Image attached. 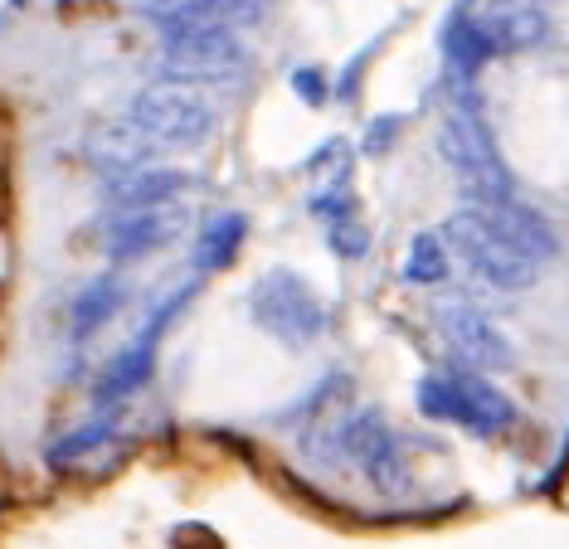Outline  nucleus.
Wrapping results in <instances>:
<instances>
[{"mask_svg":"<svg viewBox=\"0 0 569 549\" xmlns=\"http://www.w3.org/2000/svg\"><path fill=\"white\" fill-rule=\"evenodd\" d=\"M448 243L462 253L477 278L501 292H526L540 282V268L555 258V229L521 200H491L452 214Z\"/></svg>","mask_w":569,"mask_h":549,"instance_id":"obj_1","label":"nucleus"},{"mask_svg":"<svg viewBox=\"0 0 569 549\" xmlns=\"http://www.w3.org/2000/svg\"><path fill=\"white\" fill-rule=\"evenodd\" d=\"M249 317L258 331H268L273 341L292 346V350H307L312 341H321L331 326L327 302H321L292 268H273L249 287Z\"/></svg>","mask_w":569,"mask_h":549,"instance_id":"obj_2","label":"nucleus"},{"mask_svg":"<svg viewBox=\"0 0 569 549\" xmlns=\"http://www.w3.org/2000/svg\"><path fill=\"white\" fill-rule=\"evenodd\" d=\"M438 151H443L448 171L458 176L462 194L472 204H491V200H507L511 194V176L497 156V141H491L487 122L468 108H452L443 117V132H438Z\"/></svg>","mask_w":569,"mask_h":549,"instance_id":"obj_3","label":"nucleus"},{"mask_svg":"<svg viewBox=\"0 0 569 549\" xmlns=\"http://www.w3.org/2000/svg\"><path fill=\"white\" fill-rule=\"evenodd\" d=\"M419 413L433 423H452L472 438H491L516 423V409L482 375H429L419 385Z\"/></svg>","mask_w":569,"mask_h":549,"instance_id":"obj_4","label":"nucleus"},{"mask_svg":"<svg viewBox=\"0 0 569 549\" xmlns=\"http://www.w3.org/2000/svg\"><path fill=\"white\" fill-rule=\"evenodd\" d=\"M127 122H132L137 132L151 141V147H196V141L210 137L214 108L190 83L157 78L151 88H141V93H137L132 117H127Z\"/></svg>","mask_w":569,"mask_h":549,"instance_id":"obj_5","label":"nucleus"},{"mask_svg":"<svg viewBox=\"0 0 569 549\" xmlns=\"http://www.w3.org/2000/svg\"><path fill=\"white\" fill-rule=\"evenodd\" d=\"M243 44L224 20H204V24H186V30H166V49H161V69L176 83H229L243 69Z\"/></svg>","mask_w":569,"mask_h":549,"instance_id":"obj_6","label":"nucleus"},{"mask_svg":"<svg viewBox=\"0 0 569 549\" xmlns=\"http://www.w3.org/2000/svg\"><path fill=\"white\" fill-rule=\"evenodd\" d=\"M321 457H327V462H356L385 496H395L399 487H405V457H399V438H395V428L385 423L375 409L346 413L341 423H331L327 428V452H321Z\"/></svg>","mask_w":569,"mask_h":549,"instance_id":"obj_7","label":"nucleus"},{"mask_svg":"<svg viewBox=\"0 0 569 549\" xmlns=\"http://www.w3.org/2000/svg\"><path fill=\"white\" fill-rule=\"evenodd\" d=\"M196 297V282H186V287H176L166 302L151 311L147 317V326L137 331V341L122 350L118 360L108 365V375L98 379V395H93V403L98 409H112V403H122V399H132L141 385L151 379V370H157V346H161V336L171 331V321H176V311Z\"/></svg>","mask_w":569,"mask_h":549,"instance_id":"obj_8","label":"nucleus"},{"mask_svg":"<svg viewBox=\"0 0 569 549\" xmlns=\"http://www.w3.org/2000/svg\"><path fill=\"white\" fill-rule=\"evenodd\" d=\"M438 331H443V341L458 350V360L468 365L472 375H491V370H507V365H511L507 331H501L487 311L452 302V307L438 311Z\"/></svg>","mask_w":569,"mask_h":549,"instance_id":"obj_9","label":"nucleus"},{"mask_svg":"<svg viewBox=\"0 0 569 549\" xmlns=\"http://www.w3.org/2000/svg\"><path fill=\"white\" fill-rule=\"evenodd\" d=\"M180 229H186V209H180L176 200L171 204H147V209H122V214L108 224L102 248H108L112 263H137V258L166 248Z\"/></svg>","mask_w":569,"mask_h":549,"instance_id":"obj_10","label":"nucleus"},{"mask_svg":"<svg viewBox=\"0 0 569 549\" xmlns=\"http://www.w3.org/2000/svg\"><path fill=\"white\" fill-rule=\"evenodd\" d=\"M127 307V282L118 278V272H102V278H93L83 287L79 297H73V317H69V331L73 341H93V336L108 326L118 311Z\"/></svg>","mask_w":569,"mask_h":549,"instance_id":"obj_11","label":"nucleus"},{"mask_svg":"<svg viewBox=\"0 0 569 549\" xmlns=\"http://www.w3.org/2000/svg\"><path fill=\"white\" fill-rule=\"evenodd\" d=\"M491 54H497V44H491L487 24H482V20H472L468 10H458V16L443 24V59H448V69H452V73L472 78Z\"/></svg>","mask_w":569,"mask_h":549,"instance_id":"obj_12","label":"nucleus"},{"mask_svg":"<svg viewBox=\"0 0 569 549\" xmlns=\"http://www.w3.org/2000/svg\"><path fill=\"white\" fill-rule=\"evenodd\" d=\"M147 147H151V141L141 137L132 122H112V127H102V132L88 141L93 161H98L112 180H122L127 171H141V156H147Z\"/></svg>","mask_w":569,"mask_h":549,"instance_id":"obj_13","label":"nucleus"},{"mask_svg":"<svg viewBox=\"0 0 569 549\" xmlns=\"http://www.w3.org/2000/svg\"><path fill=\"white\" fill-rule=\"evenodd\" d=\"M243 239H249V219L243 214H219L214 224H204L200 243H196V272H224L239 258Z\"/></svg>","mask_w":569,"mask_h":549,"instance_id":"obj_14","label":"nucleus"},{"mask_svg":"<svg viewBox=\"0 0 569 549\" xmlns=\"http://www.w3.org/2000/svg\"><path fill=\"white\" fill-rule=\"evenodd\" d=\"M186 186H190V176H180V171H127L118 186H112V200H118L122 209L171 204Z\"/></svg>","mask_w":569,"mask_h":549,"instance_id":"obj_15","label":"nucleus"},{"mask_svg":"<svg viewBox=\"0 0 569 549\" xmlns=\"http://www.w3.org/2000/svg\"><path fill=\"white\" fill-rule=\"evenodd\" d=\"M112 438H118V418L102 409V418H93V423H79L73 433H63L54 448H44V457H49L54 467H73V462H83V457L102 452Z\"/></svg>","mask_w":569,"mask_h":549,"instance_id":"obj_16","label":"nucleus"},{"mask_svg":"<svg viewBox=\"0 0 569 549\" xmlns=\"http://www.w3.org/2000/svg\"><path fill=\"white\" fill-rule=\"evenodd\" d=\"M482 24H487V34L497 49H530L546 39V20H540V10H530V6H511V10H501L497 20H482Z\"/></svg>","mask_w":569,"mask_h":549,"instance_id":"obj_17","label":"nucleus"},{"mask_svg":"<svg viewBox=\"0 0 569 549\" xmlns=\"http://www.w3.org/2000/svg\"><path fill=\"white\" fill-rule=\"evenodd\" d=\"M405 278L413 287H433L448 278V243L438 233H419L409 248V263H405Z\"/></svg>","mask_w":569,"mask_h":549,"instance_id":"obj_18","label":"nucleus"},{"mask_svg":"<svg viewBox=\"0 0 569 549\" xmlns=\"http://www.w3.org/2000/svg\"><path fill=\"white\" fill-rule=\"evenodd\" d=\"M141 10H147L161 30H186V24L219 20V0H141Z\"/></svg>","mask_w":569,"mask_h":549,"instance_id":"obj_19","label":"nucleus"},{"mask_svg":"<svg viewBox=\"0 0 569 549\" xmlns=\"http://www.w3.org/2000/svg\"><path fill=\"white\" fill-rule=\"evenodd\" d=\"M321 224H327V243H331L336 258H366L370 233H366V224H360L356 204L341 209V214H331V219H321Z\"/></svg>","mask_w":569,"mask_h":549,"instance_id":"obj_20","label":"nucleus"},{"mask_svg":"<svg viewBox=\"0 0 569 549\" xmlns=\"http://www.w3.org/2000/svg\"><path fill=\"white\" fill-rule=\"evenodd\" d=\"M292 93L302 98V102H312V108H321V102H327V73L297 69V73H292Z\"/></svg>","mask_w":569,"mask_h":549,"instance_id":"obj_21","label":"nucleus"},{"mask_svg":"<svg viewBox=\"0 0 569 549\" xmlns=\"http://www.w3.org/2000/svg\"><path fill=\"white\" fill-rule=\"evenodd\" d=\"M390 132H395V122H380V127L370 132V141H366V151L380 156V151H385V141H390Z\"/></svg>","mask_w":569,"mask_h":549,"instance_id":"obj_22","label":"nucleus"}]
</instances>
